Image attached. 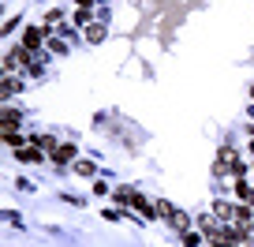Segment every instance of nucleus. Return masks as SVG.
<instances>
[{
  "label": "nucleus",
  "instance_id": "nucleus-3",
  "mask_svg": "<svg viewBox=\"0 0 254 247\" xmlns=\"http://www.w3.org/2000/svg\"><path fill=\"white\" fill-rule=\"evenodd\" d=\"M19 120H23V116H19L15 109H4V135H11V131L19 128Z\"/></svg>",
  "mask_w": 254,
  "mask_h": 247
},
{
  "label": "nucleus",
  "instance_id": "nucleus-7",
  "mask_svg": "<svg viewBox=\"0 0 254 247\" xmlns=\"http://www.w3.org/2000/svg\"><path fill=\"white\" fill-rule=\"evenodd\" d=\"M86 38H90V41H101V38H105V26H90Z\"/></svg>",
  "mask_w": 254,
  "mask_h": 247
},
{
  "label": "nucleus",
  "instance_id": "nucleus-8",
  "mask_svg": "<svg viewBox=\"0 0 254 247\" xmlns=\"http://www.w3.org/2000/svg\"><path fill=\"white\" fill-rule=\"evenodd\" d=\"M236 191H239V195H243V199H247V202H254V191H251V187H247V183H236Z\"/></svg>",
  "mask_w": 254,
  "mask_h": 247
},
{
  "label": "nucleus",
  "instance_id": "nucleus-2",
  "mask_svg": "<svg viewBox=\"0 0 254 247\" xmlns=\"http://www.w3.org/2000/svg\"><path fill=\"white\" fill-rule=\"evenodd\" d=\"M71 158H75V146H56V150H53V161H56V165H67Z\"/></svg>",
  "mask_w": 254,
  "mask_h": 247
},
{
  "label": "nucleus",
  "instance_id": "nucleus-9",
  "mask_svg": "<svg viewBox=\"0 0 254 247\" xmlns=\"http://www.w3.org/2000/svg\"><path fill=\"white\" fill-rule=\"evenodd\" d=\"M251 154H254V143H251Z\"/></svg>",
  "mask_w": 254,
  "mask_h": 247
},
{
  "label": "nucleus",
  "instance_id": "nucleus-1",
  "mask_svg": "<svg viewBox=\"0 0 254 247\" xmlns=\"http://www.w3.org/2000/svg\"><path fill=\"white\" fill-rule=\"evenodd\" d=\"M153 206L161 210V217H165L168 225H176V229H183V225H187V217H183V214H180L176 206H168V202H153Z\"/></svg>",
  "mask_w": 254,
  "mask_h": 247
},
{
  "label": "nucleus",
  "instance_id": "nucleus-6",
  "mask_svg": "<svg viewBox=\"0 0 254 247\" xmlns=\"http://www.w3.org/2000/svg\"><path fill=\"white\" fill-rule=\"evenodd\" d=\"M15 90H19V82L11 79V75H4V97H11V94H15Z\"/></svg>",
  "mask_w": 254,
  "mask_h": 247
},
{
  "label": "nucleus",
  "instance_id": "nucleus-10",
  "mask_svg": "<svg viewBox=\"0 0 254 247\" xmlns=\"http://www.w3.org/2000/svg\"><path fill=\"white\" fill-rule=\"evenodd\" d=\"M251 94H254V86H251Z\"/></svg>",
  "mask_w": 254,
  "mask_h": 247
},
{
  "label": "nucleus",
  "instance_id": "nucleus-5",
  "mask_svg": "<svg viewBox=\"0 0 254 247\" xmlns=\"http://www.w3.org/2000/svg\"><path fill=\"white\" fill-rule=\"evenodd\" d=\"M41 45V30H26L23 34V49H38Z\"/></svg>",
  "mask_w": 254,
  "mask_h": 247
},
{
  "label": "nucleus",
  "instance_id": "nucleus-4",
  "mask_svg": "<svg viewBox=\"0 0 254 247\" xmlns=\"http://www.w3.org/2000/svg\"><path fill=\"white\" fill-rule=\"evenodd\" d=\"M15 158H19V161H38L41 154H38V146H19V150H15Z\"/></svg>",
  "mask_w": 254,
  "mask_h": 247
}]
</instances>
